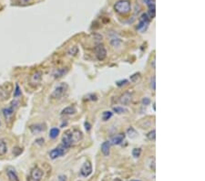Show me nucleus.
<instances>
[{
	"label": "nucleus",
	"mask_w": 205,
	"mask_h": 181,
	"mask_svg": "<svg viewBox=\"0 0 205 181\" xmlns=\"http://www.w3.org/2000/svg\"><path fill=\"white\" fill-rule=\"evenodd\" d=\"M111 117H112V113L110 111H106L103 113V115H102V119H103V121L110 120Z\"/></svg>",
	"instance_id": "obj_21"
},
{
	"label": "nucleus",
	"mask_w": 205,
	"mask_h": 181,
	"mask_svg": "<svg viewBox=\"0 0 205 181\" xmlns=\"http://www.w3.org/2000/svg\"><path fill=\"white\" fill-rule=\"evenodd\" d=\"M149 23H150V17H149V15L146 14V13L142 14L140 18V23H139V25H138L137 29L138 30L146 29Z\"/></svg>",
	"instance_id": "obj_6"
},
{
	"label": "nucleus",
	"mask_w": 205,
	"mask_h": 181,
	"mask_svg": "<svg viewBox=\"0 0 205 181\" xmlns=\"http://www.w3.org/2000/svg\"><path fill=\"white\" fill-rule=\"evenodd\" d=\"M59 134V129L58 128H52L50 129V132H49V137L52 138V139H55L56 137H58V136Z\"/></svg>",
	"instance_id": "obj_20"
},
{
	"label": "nucleus",
	"mask_w": 205,
	"mask_h": 181,
	"mask_svg": "<svg viewBox=\"0 0 205 181\" xmlns=\"http://www.w3.org/2000/svg\"><path fill=\"white\" fill-rule=\"evenodd\" d=\"M95 51H96V56L99 60H105V58L107 57V50L104 48V46H102V45L97 46L95 48Z\"/></svg>",
	"instance_id": "obj_9"
},
{
	"label": "nucleus",
	"mask_w": 205,
	"mask_h": 181,
	"mask_svg": "<svg viewBox=\"0 0 205 181\" xmlns=\"http://www.w3.org/2000/svg\"><path fill=\"white\" fill-rule=\"evenodd\" d=\"M128 82V80H122V81H117L116 82V84L118 85V86H122V85H124V84H126Z\"/></svg>",
	"instance_id": "obj_29"
},
{
	"label": "nucleus",
	"mask_w": 205,
	"mask_h": 181,
	"mask_svg": "<svg viewBox=\"0 0 205 181\" xmlns=\"http://www.w3.org/2000/svg\"><path fill=\"white\" fill-rule=\"evenodd\" d=\"M0 125H1V123H0Z\"/></svg>",
	"instance_id": "obj_35"
},
{
	"label": "nucleus",
	"mask_w": 205,
	"mask_h": 181,
	"mask_svg": "<svg viewBox=\"0 0 205 181\" xmlns=\"http://www.w3.org/2000/svg\"><path fill=\"white\" fill-rule=\"evenodd\" d=\"M139 78H140V73H138L137 72V73L130 76V81H133V82H135V81H137L138 80H139Z\"/></svg>",
	"instance_id": "obj_27"
},
{
	"label": "nucleus",
	"mask_w": 205,
	"mask_h": 181,
	"mask_svg": "<svg viewBox=\"0 0 205 181\" xmlns=\"http://www.w3.org/2000/svg\"><path fill=\"white\" fill-rule=\"evenodd\" d=\"M7 177H8V180L9 181H19L16 171H15V169H13L12 167H7Z\"/></svg>",
	"instance_id": "obj_14"
},
{
	"label": "nucleus",
	"mask_w": 205,
	"mask_h": 181,
	"mask_svg": "<svg viewBox=\"0 0 205 181\" xmlns=\"http://www.w3.org/2000/svg\"><path fill=\"white\" fill-rule=\"evenodd\" d=\"M69 148L65 146L63 144H59L58 146H57L55 149L51 150V151L49 152V157L51 159H56L58 157H62V156H64L65 154H67V152L69 151Z\"/></svg>",
	"instance_id": "obj_4"
},
{
	"label": "nucleus",
	"mask_w": 205,
	"mask_h": 181,
	"mask_svg": "<svg viewBox=\"0 0 205 181\" xmlns=\"http://www.w3.org/2000/svg\"><path fill=\"white\" fill-rule=\"evenodd\" d=\"M140 154H141V149L140 148H134L132 150V156L134 157L135 158L140 157Z\"/></svg>",
	"instance_id": "obj_23"
},
{
	"label": "nucleus",
	"mask_w": 205,
	"mask_h": 181,
	"mask_svg": "<svg viewBox=\"0 0 205 181\" xmlns=\"http://www.w3.org/2000/svg\"><path fill=\"white\" fill-rule=\"evenodd\" d=\"M149 7V14L150 18H153L155 17V1L154 0H144Z\"/></svg>",
	"instance_id": "obj_11"
},
{
	"label": "nucleus",
	"mask_w": 205,
	"mask_h": 181,
	"mask_svg": "<svg viewBox=\"0 0 205 181\" xmlns=\"http://www.w3.org/2000/svg\"><path fill=\"white\" fill-rule=\"evenodd\" d=\"M41 79H42V77H41V73L39 71H36L31 76H30L29 84L31 86H33V87H37L40 83Z\"/></svg>",
	"instance_id": "obj_8"
},
{
	"label": "nucleus",
	"mask_w": 205,
	"mask_h": 181,
	"mask_svg": "<svg viewBox=\"0 0 205 181\" xmlns=\"http://www.w3.org/2000/svg\"><path fill=\"white\" fill-rule=\"evenodd\" d=\"M124 139H125V134H118V136H114L113 138L111 139L110 144H113L118 146V144H120L123 141H124Z\"/></svg>",
	"instance_id": "obj_16"
},
{
	"label": "nucleus",
	"mask_w": 205,
	"mask_h": 181,
	"mask_svg": "<svg viewBox=\"0 0 205 181\" xmlns=\"http://www.w3.org/2000/svg\"><path fill=\"white\" fill-rule=\"evenodd\" d=\"M113 110H114V112H116L117 113H123L127 112V110L124 109L123 107H114Z\"/></svg>",
	"instance_id": "obj_25"
},
{
	"label": "nucleus",
	"mask_w": 205,
	"mask_h": 181,
	"mask_svg": "<svg viewBox=\"0 0 205 181\" xmlns=\"http://www.w3.org/2000/svg\"><path fill=\"white\" fill-rule=\"evenodd\" d=\"M76 113H77L76 107L69 106V107H66L65 109L62 110V112H61V115H75Z\"/></svg>",
	"instance_id": "obj_17"
},
{
	"label": "nucleus",
	"mask_w": 205,
	"mask_h": 181,
	"mask_svg": "<svg viewBox=\"0 0 205 181\" xmlns=\"http://www.w3.org/2000/svg\"><path fill=\"white\" fill-rule=\"evenodd\" d=\"M113 181H121V180H120V178H116V179H114Z\"/></svg>",
	"instance_id": "obj_33"
},
{
	"label": "nucleus",
	"mask_w": 205,
	"mask_h": 181,
	"mask_svg": "<svg viewBox=\"0 0 205 181\" xmlns=\"http://www.w3.org/2000/svg\"><path fill=\"white\" fill-rule=\"evenodd\" d=\"M68 88H69L68 84L65 83V82H61L54 89L53 92L50 95L51 98H53V99H60L61 97L65 95L67 91H68Z\"/></svg>",
	"instance_id": "obj_3"
},
{
	"label": "nucleus",
	"mask_w": 205,
	"mask_h": 181,
	"mask_svg": "<svg viewBox=\"0 0 205 181\" xmlns=\"http://www.w3.org/2000/svg\"><path fill=\"white\" fill-rule=\"evenodd\" d=\"M25 2H28V1H30V0H24Z\"/></svg>",
	"instance_id": "obj_34"
},
{
	"label": "nucleus",
	"mask_w": 205,
	"mask_h": 181,
	"mask_svg": "<svg viewBox=\"0 0 205 181\" xmlns=\"http://www.w3.org/2000/svg\"><path fill=\"white\" fill-rule=\"evenodd\" d=\"M7 151V143L4 139H0V156H4L6 155Z\"/></svg>",
	"instance_id": "obj_18"
},
{
	"label": "nucleus",
	"mask_w": 205,
	"mask_h": 181,
	"mask_svg": "<svg viewBox=\"0 0 205 181\" xmlns=\"http://www.w3.org/2000/svg\"><path fill=\"white\" fill-rule=\"evenodd\" d=\"M85 127H86V130H88V131L90 130V125H89V123L88 122L85 123Z\"/></svg>",
	"instance_id": "obj_31"
},
{
	"label": "nucleus",
	"mask_w": 205,
	"mask_h": 181,
	"mask_svg": "<svg viewBox=\"0 0 205 181\" xmlns=\"http://www.w3.org/2000/svg\"><path fill=\"white\" fill-rule=\"evenodd\" d=\"M136 181H138V180H136Z\"/></svg>",
	"instance_id": "obj_36"
},
{
	"label": "nucleus",
	"mask_w": 205,
	"mask_h": 181,
	"mask_svg": "<svg viewBox=\"0 0 205 181\" xmlns=\"http://www.w3.org/2000/svg\"><path fill=\"white\" fill-rule=\"evenodd\" d=\"M114 9L117 13L126 15L131 10V5L129 0H120L114 5Z\"/></svg>",
	"instance_id": "obj_1"
},
{
	"label": "nucleus",
	"mask_w": 205,
	"mask_h": 181,
	"mask_svg": "<svg viewBox=\"0 0 205 181\" xmlns=\"http://www.w3.org/2000/svg\"><path fill=\"white\" fill-rule=\"evenodd\" d=\"M155 81H156V78H155V77H152V79H151V88H152V90H153V91H155V90H156Z\"/></svg>",
	"instance_id": "obj_28"
},
{
	"label": "nucleus",
	"mask_w": 205,
	"mask_h": 181,
	"mask_svg": "<svg viewBox=\"0 0 205 181\" xmlns=\"http://www.w3.org/2000/svg\"><path fill=\"white\" fill-rule=\"evenodd\" d=\"M82 138H83V134L79 130L77 129H71V140H72V144L75 146L78 143H79Z\"/></svg>",
	"instance_id": "obj_7"
},
{
	"label": "nucleus",
	"mask_w": 205,
	"mask_h": 181,
	"mask_svg": "<svg viewBox=\"0 0 205 181\" xmlns=\"http://www.w3.org/2000/svg\"><path fill=\"white\" fill-rule=\"evenodd\" d=\"M67 72H68V69L67 68H62V69H58L57 71H56L53 75L56 79H58V78H60V77H62L64 74H66Z\"/></svg>",
	"instance_id": "obj_19"
},
{
	"label": "nucleus",
	"mask_w": 205,
	"mask_h": 181,
	"mask_svg": "<svg viewBox=\"0 0 205 181\" xmlns=\"http://www.w3.org/2000/svg\"><path fill=\"white\" fill-rule=\"evenodd\" d=\"M18 104H19V102L17 100H14L11 102V103H10L8 107L4 108L2 110L3 115H4L5 119H6V122H8L12 119L14 113H15V111H16V109L18 107Z\"/></svg>",
	"instance_id": "obj_2"
},
{
	"label": "nucleus",
	"mask_w": 205,
	"mask_h": 181,
	"mask_svg": "<svg viewBox=\"0 0 205 181\" xmlns=\"http://www.w3.org/2000/svg\"><path fill=\"white\" fill-rule=\"evenodd\" d=\"M91 173H92V165L89 161H86L80 169V174L83 176V177L87 178L89 177Z\"/></svg>",
	"instance_id": "obj_10"
},
{
	"label": "nucleus",
	"mask_w": 205,
	"mask_h": 181,
	"mask_svg": "<svg viewBox=\"0 0 205 181\" xmlns=\"http://www.w3.org/2000/svg\"><path fill=\"white\" fill-rule=\"evenodd\" d=\"M131 98H132V94L130 92H124L120 98V102L123 105H128L131 101Z\"/></svg>",
	"instance_id": "obj_12"
},
{
	"label": "nucleus",
	"mask_w": 205,
	"mask_h": 181,
	"mask_svg": "<svg viewBox=\"0 0 205 181\" xmlns=\"http://www.w3.org/2000/svg\"><path fill=\"white\" fill-rule=\"evenodd\" d=\"M29 129H30V131H31V133L33 134H37L38 133H41L42 131H44L46 129V127H45L44 125H42V123H37V125H30Z\"/></svg>",
	"instance_id": "obj_13"
},
{
	"label": "nucleus",
	"mask_w": 205,
	"mask_h": 181,
	"mask_svg": "<svg viewBox=\"0 0 205 181\" xmlns=\"http://www.w3.org/2000/svg\"><path fill=\"white\" fill-rule=\"evenodd\" d=\"M101 152L106 157L110 156V142L106 141V142H104L103 144H101Z\"/></svg>",
	"instance_id": "obj_15"
},
{
	"label": "nucleus",
	"mask_w": 205,
	"mask_h": 181,
	"mask_svg": "<svg viewBox=\"0 0 205 181\" xmlns=\"http://www.w3.org/2000/svg\"><path fill=\"white\" fill-rule=\"evenodd\" d=\"M150 102H151V100L149 99V98H143L142 99V103L144 105H149L150 104Z\"/></svg>",
	"instance_id": "obj_30"
},
{
	"label": "nucleus",
	"mask_w": 205,
	"mask_h": 181,
	"mask_svg": "<svg viewBox=\"0 0 205 181\" xmlns=\"http://www.w3.org/2000/svg\"><path fill=\"white\" fill-rule=\"evenodd\" d=\"M20 95H21V91H20V89H19L18 84H16V90H15V92H14V96L18 97Z\"/></svg>",
	"instance_id": "obj_26"
},
{
	"label": "nucleus",
	"mask_w": 205,
	"mask_h": 181,
	"mask_svg": "<svg viewBox=\"0 0 205 181\" xmlns=\"http://www.w3.org/2000/svg\"><path fill=\"white\" fill-rule=\"evenodd\" d=\"M78 51H79V49L76 47V46H73V47H71L69 49V55H72V56H75L78 54Z\"/></svg>",
	"instance_id": "obj_24"
},
{
	"label": "nucleus",
	"mask_w": 205,
	"mask_h": 181,
	"mask_svg": "<svg viewBox=\"0 0 205 181\" xmlns=\"http://www.w3.org/2000/svg\"><path fill=\"white\" fill-rule=\"evenodd\" d=\"M58 180H59V181H67V179H66V177H65V176H59Z\"/></svg>",
	"instance_id": "obj_32"
},
{
	"label": "nucleus",
	"mask_w": 205,
	"mask_h": 181,
	"mask_svg": "<svg viewBox=\"0 0 205 181\" xmlns=\"http://www.w3.org/2000/svg\"><path fill=\"white\" fill-rule=\"evenodd\" d=\"M43 177V171L38 167H35L30 171V175L28 178V181H41Z\"/></svg>",
	"instance_id": "obj_5"
},
{
	"label": "nucleus",
	"mask_w": 205,
	"mask_h": 181,
	"mask_svg": "<svg viewBox=\"0 0 205 181\" xmlns=\"http://www.w3.org/2000/svg\"><path fill=\"white\" fill-rule=\"evenodd\" d=\"M147 138H148L150 141H154L155 138H156V131H155V130H152V131H151L150 133H148Z\"/></svg>",
	"instance_id": "obj_22"
}]
</instances>
